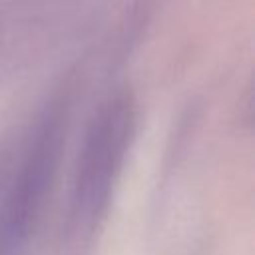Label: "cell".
<instances>
[{
	"label": "cell",
	"instance_id": "1",
	"mask_svg": "<svg viewBox=\"0 0 255 255\" xmlns=\"http://www.w3.org/2000/svg\"><path fill=\"white\" fill-rule=\"evenodd\" d=\"M137 128L135 98L110 94L86 126L58 231V255H96Z\"/></svg>",
	"mask_w": 255,
	"mask_h": 255
},
{
	"label": "cell",
	"instance_id": "2",
	"mask_svg": "<svg viewBox=\"0 0 255 255\" xmlns=\"http://www.w3.org/2000/svg\"><path fill=\"white\" fill-rule=\"evenodd\" d=\"M70 96L56 92L0 149V255H32L38 245L66 151Z\"/></svg>",
	"mask_w": 255,
	"mask_h": 255
}]
</instances>
